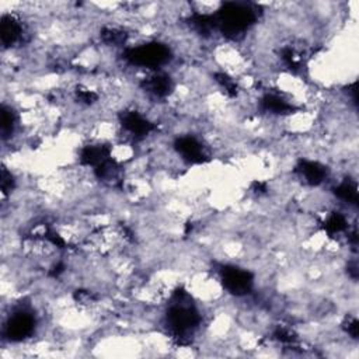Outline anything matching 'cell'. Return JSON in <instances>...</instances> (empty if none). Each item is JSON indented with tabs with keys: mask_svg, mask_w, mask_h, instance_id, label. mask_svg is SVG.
<instances>
[{
	"mask_svg": "<svg viewBox=\"0 0 359 359\" xmlns=\"http://www.w3.org/2000/svg\"><path fill=\"white\" fill-rule=\"evenodd\" d=\"M1 137L3 140L10 139L17 128V122H18V115L14 111V108H11L10 105H3L1 109Z\"/></svg>",
	"mask_w": 359,
	"mask_h": 359,
	"instance_id": "cell-4",
	"label": "cell"
},
{
	"mask_svg": "<svg viewBox=\"0 0 359 359\" xmlns=\"http://www.w3.org/2000/svg\"><path fill=\"white\" fill-rule=\"evenodd\" d=\"M217 272L219 283L224 290H227V293L236 297H243L252 292L255 276L247 268L234 264H226L222 265Z\"/></svg>",
	"mask_w": 359,
	"mask_h": 359,
	"instance_id": "cell-1",
	"label": "cell"
},
{
	"mask_svg": "<svg viewBox=\"0 0 359 359\" xmlns=\"http://www.w3.org/2000/svg\"><path fill=\"white\" fill-rule=\"evenodd\" d=\"M35 330V313L27 307H18L7 317L3 327V334L8 342H22L32 338Z\"/></svg>",
	"mask_w": 359,
	"mask_h": 359,
	"instance_id": "cell-2",
	"label": "cell"
},
{
	"mask_svg": "<svg viewBox=\"0 0 359 359\" xmlns=\"http://www.w3.org/2000/svg\"><path fill=\"white\" fill-rule=\"evenodd\" d=\"M27 27L24 25L22 18L15 13L3 14L0 22V36L1 45L7 49L17 46L18 43L25 42Z\"/></svg>",
	"mask_w": 359,
	"mask_h": 359,
	"instance_id": "cell-3",
	"label": "cell"
}]
</instances>
